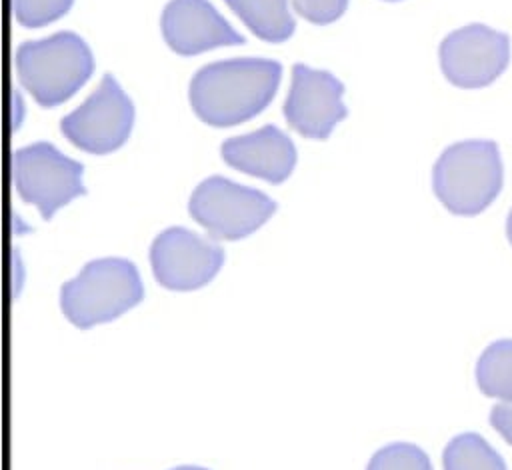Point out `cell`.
Segmentation results:
<instances>
[{
    "instance_id": "obj_13",
    "label": "cell",
    "mask_w": 512,
    "mask_h": 470,
    "mask_svg": "<svg viewBox=\"0 0 512 470\" xmlns=\"http://www.w3.org/2000/svg\"><path fill=\"white\" fill-rule=\"evenodd\" d=\"M232 12L262 40L284 42L296 24L288 12V0H224Z\"/></svg>"
},
{
    "instance_id": "obj_20",
    "label": "cell",
    "mask_w": 512,
    "mask_h": 470,
    "mask_svg": "<svg viewBox=\"0 0 512 470\" xmlns=\"http://www.w3.org/2000/svg\"><path fill=\"white\" fill-rule=\"evenodd\" d=\"M506 236H508V240H510V244H512V210H510L508 220H506Z\"/></svg>"
},
{
    "instance_id": "obj_21",
    "label": "cell",
    "mask_w": 512,
    "mask_h": 470,
    "mask_svg": "<svg viewBox=\"0 0 512 470\" xmlns=\"http://www.w3.org/2000/svg\"><path fill=\"white\" fill-rule=\"evenodd\" d=\"M172 470H206V468H200V466H178V468H172Z\"/></svg>"
},
{
    "instance_id": "obj_19",
    "label": "cell",
    "mask_w": 512,
    "mask_h": 470,
    "mask_svg": "<svg viewBox=\"0 0 512 470\" xmlns=\"http://www.w3.org/2000/svg\"><path fill=\"white\" fill-rule=\"evenodd\" d=\"M490 424L512 446V402L496 404L490 412Z\"/></svg>"
},
{
    "instance_id": "obj_3",
    "label": "cell",
    "mask_w": 512,
    "mask_h": 470,
    "mask_svg": "<svg viewBox=\"0 0 512 470\" xmlns=\"http://www.w3.org/2000/svg\"><path fill=\"white\" fill-rule=\"evenodd\" d=\"M22 86L34 100L52 108L84 86L94 70L88 44L74 32H56L44 40L24 42L16 52Z\"/></svg>"
},
{
    "instance_id": "obj_14",
    "label": "cell",
    "mask_w": 512,
    "mask_h": 470,
    "mask_svg": "<svg viewBox=\"0 0 512 470\" xmlns=\"http://www.w3.org/2000/svg\"><path fill=\"white\" fill-rule=\"evenodd\" d=\"M476 382L486 396L512 402V340H498L482 352Z\"/></svg>"
},
{
    "instance_id": "obj_1",
    "label": "cell",
    "mask_w": 512,
    "mask_h": 470,
    "mask_svg": "<svg viewBox=\"0 0 512 470\" xmlns=\"http://www.w3.org/2000/svg\"><path fill=\"white\" fill-rule=\"evenodd\" d=\"M282 66L264 58H236L200 68L190 82L196 116L216 128L254 118L274 98Z\"/></svg>"
},
{
    "instance_id": "obj_18",
    "label": "cell",
    "mask_w": 512,
    "mask_h": 470,
    "mask_svg": "<svg viewBox=\"0 0 512 470\" xmlns=\"http://www.w3.org/2000/svg\"><path fill=\"white\" fill-rule=\"evenodd\" d=\"M294 10L312 24H330L340 18L348 0H292Z\"/></svg>"
},
{
    "instance_id": "obj_6",
    "label": "cell",
    "mask_w": 512,
    "mask_h": 470,
    "mask_svg": "<svg viewBox=\"0 0 512 470\" xmlns=\"http://www.w3.org/2000/svg\"><path fill=\"white\" fill-rule=\"evenodd\" d=\"M82 164L64 156L48 142H34L14 152L12 176L20 198L34 204L44 220L84 194Z\"/></svg>"
},
{
    "instance_id": "obj_8",
    "label": "cell",
    "mask_w": 512,
    "mask_h": 470,
    "mask_svg": "<svg viewBox=\"0 0 512 470\" xmlns=\"http://www.w3.org/2000/svg\"><path fill=\"white\" fill-rule=\"evenodd\" d=\"M446 80L474 90L492 84L510 62V36L486 24H468L450 32L438 50Z\"/></svg>"
},
{
    "instance_id": "obj_11",
    "label": "cell",
    "mask_w": 512,
    "mask_h": 470,
    "mask_svg": "<svg viewBox=\"0 0 512 470\" xmlns=\"http://www.w3.org/2000/svg\"><path fill=\"white\" fill-rule=\"evenodd\" d=\"M160 26L170 50L182 56L244 42L208 0H170Z\"/></svg>"
},
{
    "instance_id": "obj_5",
    "label": "cell",
    "mask_w": 512,
    "mask_h": 470,
    "mask_svg": "<svg viewBox=\"0 0 512 470\" xmlns=\"http://www.w3.org/2000/svg\"><path fill=\"white\" fill-rule=\"evenodd\" d=\"M276 210L264 192L240 186L222 176H210L198 184L188 202L190 216L220 240H238L258 230Z\"/></svg>"
},
{
    "instance_id": "obj_17",
    "label": "cell",
    "mask_w": 512,
    "mask_h": 470,
    "mask_svg": "<svg viewBox=\"0 0 512 470\" xmlns=\"http://www.w3.org/2000/svg\"><path fill=\"white\" fill-rule=\"evenodd\" d=\"M74 0H12L16 20L26 28H38L64 16Z\"/></svg>"
},
{
    "instance_id": "obj_12",
    "label": "cell",
    "mask_w": 512,
    "mask_h": 470,
    "mask_svg": "<svg viewBox=\"0 0 512 470\" xmlns=\"http://www.w3.org/2000/svg\"><path fill=\"white\" fill-rule=\"evenodd\" d=\"M220 152L228 166L272 184L284 182L296 164L292 140L276 126H262L256 132L230 138Z\"/></svg>"
},
{
    "instance_id": "obj_9",
    "label": "cell",
    "mask_w": 512,
    "mask_h": 470,
    "mask_svg": "<svg viewBox=\"0 0 512 470\" xmlns=\"http://www.w3.org/2000/svg\"><path fill=\"white\" fill-rule=\"evenodd\" d=\"M224 262L222 248L186 228L160 232L150 248L154 278L170 290H196L208 284Z\"/></svg>"
},
{
    "instance_id": "obj_4",
    "label": "cell",
    "mask_w": 512,
    "mask_h": 470,
    "mask_svg": "<svg viewBox=\"0 0 512 470\" xmlns=\"http://www.w3.org/2000/svg\"><path fill=\"white\" fill-rule=\"evenodd\" d=\"M144 286L136 266L124 258L88 262L82 272L60 290V308L78 328L110 322L136 306Z\"/></svg>"
},
{
    "instance_id": "obj_15",
    "label": "cell",
    "mask_w": 512,
    "mask_h": 470,
    "mask_svg": "<svg viewBox=\"0 0 512 470\" xmlns=\"http://www.w3.org/2000/svg\"><path fill=\"white\" fill-rule=\"evenodd\" d=\"M444 470H506L502 456L476 432H464L444 448Z\"/></svg>"
},
{
    "instance_id": "obj_10",
    "label": "cell",
    "mask_w": 512,
    "mask_h": 470,
    "mask_svg": "<svg viewBox=\"0 0 512 470\" xmlns=\"http://www.w3.org/2000/svg\"><path fill=\"white\" fill-rule=\"evenodd\" d=\"M344 86L326 70L294 64L292 84L284 102V118L306 138L324 140L346 116Z\"/></svg>"
},
{
    "instance_id": "obj_2",
    "label": "cell",
    "mask_w": 512,
    "mask_h": 470,
    "mask_svg": "<svg viewBox=\"0 0 512 470\" xmlns=\"http://www.w3.org/2000/svg\"><path fill=\"white\" fill-rule=\"evenodd\" d=\"M502 182V156L492 140L456 142L440 154L432 170L436 198L458 216L486 210L500 194Z\"/></svg>"
},
{
    "instance_id": "obj_16",
    "label": "cell",
    "mask_w": 512,
    "mask_h": 470,
    "mask_svg": "<svg viewBox=\"0 0 512 470\" xmlns=\"http://www.w3.org/2000/svg\"><path fill=\"white\" fill-rule=\"evenodd\" d=\"M366 470H432V464L422 448L396 442L380 448Z\"/></svg>"
},
{
    "instance_id": "obj_7",
    "label": "cell",
    "mask_w": 512,
    "mask_h": 470,
    "mask_svg": "<svg viewBox=\"0 0 512 470\" xmlns=\"http://www.w3.org/2000/svg\"><path fill=\"white\" fill-rule=\"evenodd\" d=\"M134 108L112 74H104L100 86L62 118V134L80 150L108 154L120 148L132 130Z\"/></svg>"
}]
</instances>
